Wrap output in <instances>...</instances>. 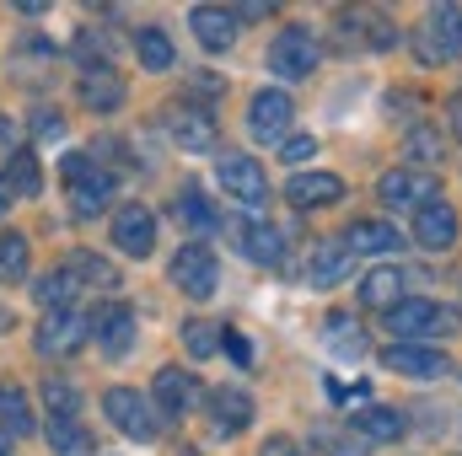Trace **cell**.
Segmentation results:
<instances>
[{
    "label": "cell",
    "instance_id": "40",
    "mask_svg": "<svg viewBox=\"0 0 462 456\" xmlns=\"http://www.w3.org/2000/svg\"><path fill=\"white\" fill-rule=\"evenodd\" d=\"M60 134H65V118L54 114V108L32 114V140H60Z\"/></svg>",
    "mask_w": 462,
    "mask_h": 456
},
{
    "label": "cell",
    "instance_id": "39",
    "mask_svg": "<svg viewBox=\"0 0 462 456\" xmlns=\"http://www.w3.org/2000/svg\"><path fill=\"white\" fill-rule=\"evenodd\" d=\"M280 156L301 167V161H312V156H318V140H312V134H291V140L280 145Z\"/></svg>",
    "mask_w": 462,
    "mask_h": 456
},
{
    "label": "cell",
    "instance_id": "36",
    "mask_svg": "<svg viewBox=\"0 0 462 456\" xmlns=\"http://www.w3.org/2000/svg\"><path fill=\"white\" fill-rule=\"evenodd\" d=\"M226 339V328H216V323H205V317H194V323H183V343H189V354L194 360H210L216 349Z\"/></svg>",
    "mask_w": 462,
    "mask_h": 456
},
{
    "label": "cell",
    "instance_id": "32",
    "mask_svg": "<svg viewBox=\"0 0 462 456\" xmlns=\"http://www.w3.org/2000/svg\"><path fill=\"white\" fill-rule=\"evenodd\" d=\"M5 183H11V194H22V199H32L38 194V156L32 150H11L5 156Z\"/></svg>",
    "mask_w": 462,
    "mask_h": 456
},
{
    "label": "cell",
    "instance_id": "14",
    "mask_svg": "<svg viewBox=\"0 0 462 456\" xmlns=\"http://www.w3.org/2000/svg\"><path fill=\"white\" fill-rule=\"evenodd\" d=\"M285 199L296 210H323V205H339L345 199V178L339 172H296L285 183Z\"/></svg>",
    "mask_w": 462,
    "mask_h": 456
},
{
    "label": "cell",
    "instance_id": "26",
    "mask_svg": "<svg viewBox=\"0 0 462 456\" xmlns=\"http://www.w3.org/2000/svg\"><path fill=\"white\" fill-rule=\"evenodd\" d=\"M49 451L54 456H97V441L81 419H49Z\"/></svg>",
    "mask_w": 462,
    "mask_h": 456
},
{
    "label": "cell",
    "instance_id": "1",
    "mask_svg": "<svg viewBox=\"0 0 462 456\" xmlns=\"http://www.w3.org/2000/svg\"><path fill=\"white\" fill-rule=\"evenodd\" d=\"M60 172H65V188H70V210L76 215H103L108 210V199H114V172H103L87 150H70L65 161H60Z\"/></svg>",
    "mask_w": 462,
    "mask_h": 456
},
{
    "label": "cell",
    "instance_id": "45",
    "mask_svg": "<svg viewBox=\"0 0 462 456\" xmlns=\"http://www.w3.org/2000/svg\"><path fill=\"white\" fill-rule=\"evenodd\" d=\"M11 199H16V194H11V183H5V172H0V215L11 210Z\"/></svg>",
    "mask_w": 462,
    "mask_h": 456
},
{
    "label": "cell",
    "instance_id": "4",
    "mask_svg": "<svg viewBox=\"0 0 462 456\" xmlns=\"http://www.w3.org/2000/svg\"><path fill=\"white\" fill-rule=\"evenodd\" d=\"M318 38L307 32V27H285V32H274V43H269V70L280 76V81H307L312 70H318Z\"/></svg>",
    "mask_w": 462,
    "mask_h": 456
},
{
    "label": "cell",
    "instance_id": "20",
    "mask_svg": "<svg viewBox=\"0 0 462 456\" xmlns=\"http://www.w3.org/2000/svg\"><path fill=\"white\" fill-rule=\"evenodd\" d=\"M167 134L178 150H210L216 145V118L205 108H172L167 114Z\"/></svg>",
    "mask_w": 462,
    "mask_h": 456
},
{
    "label": "cell",
    "instance_id": "44",
    "mask_svg": "<svg viewBox=\"0 0 462 456\" xmlns=\"http://www.w3.org/2000/svg\"><path fill=\"white\" fill-rule=\"evenodd\" d=\"M447 118H452V134L462 140V92L452 97V103H447Z\"/></svg>",
    "mask_w": 462,
    "mask_h": 456
},
{
    "label": "cell",
    "instance_id": "38",
    "mask_svg": "<svg viewBox=\"0 0 462 456\" xmlns=\"http://www.w3.org/2000/svg\"><path fill=\"white\" fill-rule=\"evenodd\" d=\"M328 343H334V354H365V339H360V323L355 317H328Z\"/></svg>",
    "mask_w": 462,
    "mask_h": 456
},
{
    "label": "cell",
    "instance_id": "37",
    "mask_svg": "<svg viewBox=\"0 0 462 456\" xmlns=\"http://www.w3.org/2000/svg\"><path fill=\"white\" fill-rule=\"evenodd\" d=\"M403 156L414 161V172H430V167L441 161V140H436V129H414L409 145H403Z\"/></svg>",
    "mask_w": 462,
    "mask_h": 456
},
{
    "label": "cell",
    "instance_id": "7",
    "mask_svg": "<svg viewBox=\"0 0 462 456\" xmlns=\"http://www.w3.org/2000/svg\"><path fill=\"white\" fill-rule=\"evenodd\" d=\"M382 365L393 376H409V381H441V376H452V360L436 343H387Z\"/></svg>",
    "mask_w": 462,
    "mask_h": 456
},
{
    "label": "cell",
    "instance_id": "3",
    "mask_svg": "<svg viewBox=\"0 0 462 456\" xmlns=\"http://www.w3.org/2000/svg\"><path fill=\"white\" fill-rule=\"evenodd\" d=\"M216 183L226 188L253 221H263V210H269V183H263V167H258V161H247V156H221V161H216Z\"/></svg>",
    "mask_w": 462,
    "mask_h": 456
},
{
    "label": "cell",
    "instance_id": "23",
    "mask_svg": "<svg viewBox=\"0 0 462 456\" xmlns=\"http://www.w3.org/2000/svg\"><path fill=\"white\" fill-rule=\"evenodd\" d=\"M0 430H5L11 441H22V435H32V430H38L32 403H27V392H22L16 381H0Z\"/></svg>",
    "mask_w": 462,
    "mask_h": 456
},
{
    "label": "cell",
    "instance_id": "47",
    "mask_svg": "<svg viewBox=\"0 0 462 456\" xmlns=\"http://www.w3.org/2000/svg\"><path fill=\"white\" fill-rule=\"evenodd\" d=\"M0 140H11V123H5V118H0Z\"/></svg>",
    "mask_w": 462,
    "mask_h": 456
},
{
    "label": "cell",
    "instance_id": "5",
    "mask_svg": "<svg viewBox=\"0 0 462 456\" xmlns=\"http://www.w3.org/2000/svg\"><path fill=\"white\" fill-rule=\"evenodd\" d=\"M167 279H172L183 296L205 301V296H216V285H221V263H216V252H210L205 242H189V247H178V258H172Z\"/></svg>",
    "mask_w": 462,
    "mask_h": 456
},
{
    "label": "cell",
    "instance_id": "6",
    "mask_svg": "<svg viewBox=\"0 0 462 456\" xmlns=\"http://www.w3.org/2000/svg\"><path fill=\"white\" fill-rule=\"evenodd\" d=\"M103 414L114 419L118 435H129V441H140V446L156 441V430H162V424H156V408H151L140 392H129V387H108V392H103Z\"/></svg>",
    "mask_w": 462,
    "mask_h": 456
},
{
    "label": "cell",
    "instance_id": "21",
    "mask_svg": "<svg viewBox=\"0 0 462 456\" xmlns=\"http://www.w3.org/2000/svg\"><path fill=\"white\" fill-rule=\"evenodd\" d=\"M32 301H38L43 312H70V306L81 301V279L60 263V269H49V274L32 279Z\"/></svg>",
    "mask_w": 462,
    "mask_h": 456
},
{
    "label": "cell",
    "instance_id": "29",
    "mask_svg": "<svg viewBox=\"0 0 462 456\" xmlns=\"http://www.w3.org/2000/svg\"><path fill=\"white\" fill-rule=\"evenodd\" d=\"M65 269L81 279V290H92V285H97V290H118V269L108 258H97V252H70Z\"/></svg>",
    "mask_w": 462,
    "mask_h": 456
},
{
    "label": "cell",
    "instance_id": "8",
    "mask_svg": "<svg viewBox=\"0 0 462 456\" xmlns=\"http://www.w3.org/2000/svg\"><path fill=\"white\" fill-rule=\"evenodd\" d=\"M92 339V317L87 312H43V323H38V354H49V360H65V354H76L81 343Z\"/></svg>",
    "mask_w": 462,
    "mask_h": 456
},
{
    "label": "cell",
    "instance_id": "11",
    "mask_svg": "<svg viewBox=\"0 0 462 456\" xmlns=\"http://www.w3.org/2000/svg\"><path fill=\"white\" fill-rule=\"evenodd\" d=\"M114 247L124 258H151L156 252V215L145 205H124L114 215Z\"/></svg>",
    "mask_w": 462,
    "mask_h": 456
},
{
    "label": "cell",
    "instance_id": "24",
    "mask_svg": "<svg viewBox=\"0 0 462 456\" xmlns=\"http://www.w3.org/2000/svg\"><path fill=\"white\" fill-rule=\"evenodd\" d=\"M134 59H140L151 76H162V70L178 65V49H172V38H167L162 27H140V32H134Z\"/></svg>",
    "mask_w": 462,
    "mask_h": 456
},
{
    "label": "cell",
    "instance_id": "46",
    "mask_svg": "<svg viewBox=\"0 0 462 456\" xmlns=\"http://www.w3.org/2000/svg\"><path fill=\"white\" fill-rule=\"evenodd\" d=\"M0 456H11V435L5 430H0Z\"/></svg>",
    "mask_w": 462,
    "mask_h": 456
},
{
    "label": "cell",
    "instance_id": "34",
    "mask_svg": "<svg viewBox=\"0 0 462 456\" xmlns=\"http://www.w3.org/2000/svg\"><path fill=\"white\" fill-rule=\"evenodd\" d=\"M172 215H178L183 226H194V231H216V226H221V215L205 205V194H199V188H183V199L172 205Z\"/></svg>",
    "mask_w": 462,
    "mask_h": 456
},
{
    "label": "cell",
    "instance_id": "13",
    "mask_svg": "<svg viewBox=\"0 0 462 456\" xmlns=\"http://www.w3.org/2000/svg\"><path fill=\"white\" fill-rule=\"evenodd\" d=\"M134 333H140V323H134V312L118 306V301L92 317V339H97V349H103L108 360H124V354L134 349Z\"/></svg>",
    "mask_w": 462,
    "mask_h": 456
},
{
    "label": "cell",
    "instance_id": "33",
    "mask_svg": "<svg viewBox=\"0 0 462 456\" xmlns=\"http://www.w3.org/2000/svg\"><path fill=\"white\" fill-rule=\"evenodd\" d=\"M27 236L22 231H0V279L5 285H16V279H27Z\"/></svg>",
    "mask_w": 462,
    "mask_h": 456
},
{
    "label": "cell",
    "instance_id": "31",
    "mask_svg": "<svg viewBox=\"0 0 462 456\" xmlns=\"http://www.w3.org/2000/svg\"><path fill=\"white\" fill-rule=\"evenodd\" d=\"M345 27L365 32V49H393V43H398V27H393L382 11H345Z\"/></svg>",
    "mask_w": 462,
    "mask_h": 456
},
{
    "label": "cell",
    "instance_id": "15",
    "mask_svg": "<svg viewBox=\"0 0 462 456\" xmlns=\"http://www.w3.org/2000/svg\"><path fill=\"white\" fill-rule=\"evenodd\" d=\"M189 32L199 38V49L221 54V49L236 43V11H226V5H194L189 11Z\"/></svg>",
    "mask_w": 462,
    "mask_h": 456
},
{
    "label": "cell",
    "instance_id": "43",
    "mask_svg": "<svg viewBox=\"0 0 462 456\" xmlns=\"http://www.w3.org/2000/svg\"><path fill=\"white\" fill-rule=\"evenodd\" d=\"M258 456H301V451H296V441H291V435H269Z\"/></svg>",
    "mask_w": 462,
    "mask_h": 456
},
{
    "label": "cell",
    "instance_id": "12",
    "mask_svg": "<svg viewBox=\"0 0 462 456\" xmlns=\"http://www.w3.org/2000/svg\"><path fill=\"white\" fill-rule=\"evenodd\" d=\"M151 392H156V408H162L167 419H183V414L199 403V376H194V370H183V365H162Z\"/></svg>",
    "mask_w": 462,
    "mask_h": 456
},
{
    "label": "cell",
    "instance_id": "22",
    "mask_svg": "<svg viewBox=\"0 0 462 456\" xmlns=\"http://www.w3.org/2000/svg\"><path fill=\"white\" fill-rule=\"evenodd\" d=\"M360 306H382V312H393L398 301H403V269L398 263H382V269H371V274H360Z\"/></svg>",
    "mask_w": 462,
    "mask_h": 456
},
{
    "label": "cell",
    "instance_id": "35",
    "mask_svg": "<svg viewBox=\"0 0 462 456\" xmlns=\"http://www.w3.org/2000/svg\"><path fill=\"white\" fill-rule=\"evenodd\" d=\"M43 403H49V419H76L81 392H76L65 376H49V381H43Z\"/></svg>",
    "mask_w": 462,
    "mask_h": 456
},
{
    "label": "cell",
    "instance_id": "16",
    "mask_svg": "<svg viewBox=\"0 0 462 456\" xmlns=\"http://www.w3.org/2000/svg\"><path fill=\"white\" fill-rule=\"evenodd\" d=\"M76 92H81V103L92 114H118L124 108V76H118L114 65H87Z\"/></svg>",
    "mask_w": 462,
    "mask_h": 456
},
{
    "label": "cell",
    "instance_id": "18",
    "mask_svg": "<svg viewBox=\"0 0 462 456\" xmlns=\"http://www.w3.org/2000/svg\"><path fill=\"white\" fill-rule=\"evenodd\" d=\"M253 424V397L242 392V387H221V392H210V430L231 441V435H242Z\"/></svg>",
    "mask_w": 462,
    "mask_h": 456
},
{
    "label": "cell",
    "instance_id": "28",
    "mask_svg": "<svg viewBox=\"0 0 462 456\" xmlns=\"http://www.w3.org/2000/svg\"><path fill=\"white\" fill-rule=\"evenodd\" d=\"M345 274H349V247L345 242H318V247H312V285L328 290V285H339Z\"/></svg>",
    "mask_w": 462,
    "mask_h": 456
},
{
    "label": "cell",
    "instance_id": "10",
    "mask_svg": "<svg viewBox=\"0 0 462 456\" xmlns=\"http://www.w3.org/2000/svg\"><path fill=\"white\" fill-rule=\"evenodd\" d=\"M291 97L280 92V87H269V92H258L253 103H247V134L253 140H263V145H285V129H291Z\"/></svg>",
    "mask_w": 462,
    "mask_h": 456
},
{
    "label": "cell",
    "instance_id": "42",
    "mask_svg": "<svg viewBox=\"0 0 462 456\" xmlns=\"http://www.w3.org/2000/svg\"><path fill=\"white\" fill-rule=\"evenodd\" d=\"M420 59H425V65H441V59H447V54H441V43L430 38V27H420Z\"/></svg>",
    "mask_w": 462,
    "mask_h": 456
},
{
    "label": "cell",
    "instance_id": "2",
    "mask_svg": "<svg viewBox=\"0 0 462 456\" xmlns=\"http://www.w3.org/2000/svg\"><path fill=\"white\" fill-rule=\"evenodd\" d=\"M387 333H398V343L447 339V333H457V312H447L436 301H398L387 312Z\"/></svg>",
    "mask_w": 462,
    "mask_h": 456
},
{
    "label": "cell",
    "instance_id": "30",
    "mask_svg": "<svg viewBox=\"0 0 462 456\" xmlns=\"http://www.w3.org/2000/svg\"><path fill=\"white\" fill-rule=\"evenodd\" d=\"M425 27H430V38L441 43L447 59H462V5H436L425 16Z\"/></svg>",
    "mask_w": 462,
    "mask_h": 456
},
{
    "label": "cell",
    "instance_id": "25",
    "mask_svg": "<svg viewBox=\"0 0 462 456\" xmlns=\"http://www.w3.org/2000/svg\"><path fill=\"white\" fill-rule=\"evenodd\" d=\"M345 247L349 252H398L403 236H398V226H387V221H355L345 231Z\"/></svg>",
    "mask_w": 462,
    "mask_h": 456
},
{
    "label": "cell",
    "instance_id": "9",
    "mask_svg": "<svg viewBox=\"0 0 462 456\" xmlns=\"http://www.w3.org/2000/svg\"><path fill=\"white\" fill-rule=\"evenodd\" d=\"M376 194H382V205H393V210H425V205H436L441 194H436V178L430 172H414V167H393V172H382V183H376Z\"/></svg>",
    "mask_w": 462,
    "mask_h": 456
},
{
    "label": "cell",
    "instance_id": "19",
    "mask_svg": "<svg viewBox=\"0 0 462 456\" xmlns=\"http://www.w3.org/2000/svg\"><path fill=\"white\" fill-rule=\"evenodd\" d=\"M414 242H420L425 252H447V247L457 242V210H452L447 199L425 205V210L414 215Z\"/></svg>",
    "mask_w": 462,
    "mask_h": 456
},
{
    "label": "cell",
    "instance_id": "27",
    "mask_svg": "<svg viewBox=\"0 0 462 456\" xmlns=\"http://www.w3.org/2000/svg\"><path fill=\"white\" fill-rule=\"evenodd\" d=\"M349 430L360 441H398L403 435V414L398 408H360V414H349Z\"/></svg>",
    "mask_w": 462,
    "mask_h": 456
},
{
    "label": "cell",
    "instance_id": "17",
    "mask_svg": "<svg viewBox=\"0 0 462 456\" xmlns=\"http://www.w3.org/2000/svg\"><path fill=\"white\" fill-rule=\"evenodd\" d=\"M231 242L242 247V258H253V263H280L285 258V236L269 226V221H231Z\"/></svg>",
    "mask_w": 462,
    "mask_h": 456
},
{
    "label": "cell",
    "instance_id": "41",
    "mask_svg": "<svg viewBox=\"0 0 462 456\" xmlns=\"http://www.w3.org/2000/svg\"><path fill=\"white\" fill-rule=\"evenodd\" d=\"M221 343H226V354L236 360V365H253V349H247V339H242V333H231V328H226V339H221Z\"/></svg>",
    "mask_w": 462,
    "mask_h": 456
}]
</instances>
